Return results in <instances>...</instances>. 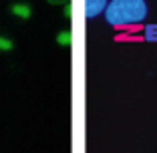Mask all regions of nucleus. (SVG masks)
Segmentation results:
<instances>
[{
	"label": "nucleus",
	"mask_w": 157,
	"mask_h": 153,
	"mask_svg": "<svg viewBox=\"0 0 157 153\" xmlns=\"http://www.w3.org/2000/svg\"><path fill=\"white\" fill-rule=\"evenodd\" d=\"M107 22L111 26H131L143 22L147 16V4L143 0H113L105 10Z\"/></svg>",
	"instance_id": "f257e3e1"
},
{
	"label": "nucleus",
	"mask_w": 157,
	"mask_h": 153,
	"mask_svg": "<svg viewBox=\"0 0 157 153\" xmlns=\"http://www.w3.org/2000/svg\"><path fill=\"white\" fill-rule=\"evenodd\" d=\"M103 10H107L105 0H87V2H85V16H87V18L99 16Z\"/></svg>",
	"instance_id": "f03ea898"
},
{
	"label": "nucleus",
	"mask_w": 157,
	"mask_h": 153,
	"mask_svg": "<svg viewBox=\"0 0 157 153\" xmlns=\"http://www.w3.org/2000/svg\"><path fill=\"white\" fill-rule=\"evenodd\" d=\"M10 10H12V14H16L18 18H30V14H33V8L28 4H12L10 6Z\"/></svg>",
	"instance_id": "7ed1b4c3"
},
{
	"label": "nucleus",
	"mask_w": 157,
	"mask_h": 153,
	"mask_svg": "<svg viewBox=\"0 0 157 153\" xmlns=\"http://www.w3.org/2000/svg\"><path fill=\"white\" fill-rule=\"evenodd\" d=\"M56 40H59V44H63V47H69L71 44V33L69 30H63V33L56 36Z\"/></svg>",
	"instance_id": "20e7f679"
},
{
	"label": "nucleus",
	"mask_w": 157,
	"mask_h": 153,
	"mask_svg": "<svg viewBox=\"0 0 157 153\" xmlns=\"http://www.w3.org/2000/svg\"><path fill=\"white\" fill-rule=\"evenodd\" d=\"M14 48V42L6 36H0V51H12Z\"/></svg>",
	"instance_id": "39448f33"
}]
</instances>
